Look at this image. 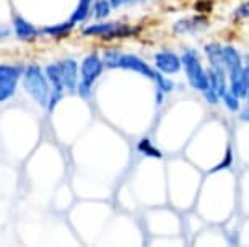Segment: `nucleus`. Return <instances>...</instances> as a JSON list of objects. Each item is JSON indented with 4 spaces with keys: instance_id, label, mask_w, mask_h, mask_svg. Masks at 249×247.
Wrapping results in <instances>:
<instances>
[{
    "instance_id": "f257e3e1",
    "label": "nucleus",
    "mask_w": 249,
    "mask_h": 247,
    "mask_svg": "<svg viewBox=\"0 0 249 247\" xmlns=\"http://www.w3.org/2000/svg\"><path fill=\"white\" fill-rule=\"evenodd\" d=\"M23 86H25L28 95L37 104L48 108L49 96H51V85L48 77L39 68V65H30V67L25 68V72H23Z\"/></svg>"
},
{
    "instance_id": "f03ea898",
    "label": "nucleus",
    "mask_w": 249,
    "mask_h": 247,
    "mask_svg": "<svg viewBox=\"0 0 249 247\" xmlns=\"http://www.w3.org/2000/svg\"><path fill=\"white\" fill-rule=\"evenodd\" d=\"M182 67H184L186 77L189 85L197 91H207L210 88L209 82V72L204 68V65L200 62V57L194 49H187L184 54L181 55Z\"/></svg>"
},
{
    "instance_id": "7ed1b4c3",
    "label": "nucleus",
    "mask_w": 249,
    "mask_h": 247,
    "mask_svg": "<svg viewBox=\"0 0 249 247\" xmlns=\"http://www.w3.org/2000/svg\"><path fill=\"white\" fill-rule=\"evenodd\" d=\"M105 64L100 55L91 54L88 57L83 59L82 65H80V85H78V93L82 98H90L91 88L95 85V82L101 77Z\"/></svg>"
},
{
    "instance_id": "20e7f679",
    "label": "nucleus",
    "mask_w": 249,
    "mask_h": 247,
    "mask_svg": "<svg viewBox=\"0 0 249 247\" xmlns=\"http://www.w3.org/2000/svg\"><path fill=\"white\" fill-rule=\"evenodd\" d=\"M23 72L25 70L18 67V65H0V102L10 99L13 96Z\"/></svg>"
},
{
    "instance_id": "39448f33",
    "label": "nucleus",
    "mask_w": 249,
    "mask_h": 247,
    "mask_svg": "<svg viewBox=\"0 0 249 247\" xmlns=\"http://www.w3.org/2000/svg\"><path fill=\"white\" fill-rule=\"evenodd\" d=\"M135 30L134 28H129L122 23H96V25H91L83 30V34L87 36H105L107 39H112V38H124V36H129L132 34Z\"/></svg>"
},
{
    "instance_id": "423d86ee",
    "label": "nucleus",
    "mask_w": 249,
    "mask_h": 247,
    "mask_svg": "<svg viewBox=\"0 0 249 247\" xmlns=\"http://www.w3.org/2000/svg\"><path fill=\"white\" fill-rule=\"evenodd\" d=\"M155 67L163 75H175L182 67V60L178 54L171 50H161V52L155 54Z\"/></svg>"
},
{
    "instance_id": "0eeeda50",
    "label": "nucleus",
    "mask_w": 249,
    "mask_h": 247,
    "mask_svg": "<svg viewBox=\"0 0 249 247\" xmlns=\"http://www.w3.org/2000/svg\"><path fill=\"white\" fill-rule=\"evenodd\" d=\"M60 70V77H62V83L65 90L69 91H78L80 85V68L78 64L73 59H64L57 64Z\"/></svg>"
},
{
    "instance_id": "6e6552de",
    "label": "nucleus",
    "mask_w": 249,
    "mask_h": 247,
    "mask_svg": "<svg viewBox=\"0 0 249 247\" xmlns=\"http://www.w3.org/2000/svg\"><path fill=\"white\" fill-rule=\"evenodd\" d=\"M119 68H124V70H132V72H137L140 75L150 78V80H155L157 77L158 70L152 68L150 65L142 60L137 55H132V54H122L121 55V60H119Z\"/></svg>"
},
{
    "instance_id": "1a4fd4ad",
    "label": "nucleus",
    "mask_w": 249,
    "mask_h": 247,
    "mask_svg": "<svg viewBox=\"0 0 249 247\" xmlns=\"http://www.w3.org/2000/svg\"><path fill=\"white\" fill-rule=\"evenodd\" d=\"M209 72V82H210V90H213L217 95L222 98L225 95V91H228V73L225 68H213V67H209L207 68Z\"/></svg>"
},
{
    "instance_id": "9d476101",
    "label": "nucleus",
    "mask_w": 249,
    "mask_h": 247,
    "mask_svg": "<svg viewBox=\"0 0 249 247\" xmlns=\"http://www.w3.org/2000/svg\"><path fill=\"white\" fill-rule=\"evenodd\" d=\"M223 64L227 73H231L234 70L243 68V57L239 54V50L233 46H225L223 48Z\"/></svg>"
},
{
    "instance_id": "9b49d317",
    "label": "nucleus",
    "mask_w": 249,
    "mask_h": 247,
    "mask_svg": "<svg viewBox=\"0 0 249 247\" xmlns=\"http://www.w3.org/2000/svg\"><path fill=\"white\" fill-rule=\"evenodd\" d=\"M205 26V18H182L175 25L179 34H196Z\"/></svg>"
},
{
    "instance_id": "f8f14e48",
    "label": "nucleus",
    "mask_w": 249,
    "mask_h": 247,
    "mask_svg": "<svg viewBox=\"0 0 249 247\" xmlns=\"http://www.w3.org/2000/svg\"><path fill=\"white\" fill-rule=\"evenodd\" d=\"M13 28H15V33L20 39H31L37 34L36 28L21 16H17L15 20H13Z\"/></svg>"
},
{
    "instance_id": "ddd939ff",
    "label": "nucleus",
    "mask_w": 249,
    "mask_h": 247,
    "mask_svg": "<svg viewBox=\"0 0 249 247\" xmlns=\"http://www.w3.org/2000/svg\"><path fill=\"white\" fill-rule=\"evenodd\" d=\"M205 55L209 59L210 67L213 68H225L223 64V48L220 44H207Z\"/></svg>"
},
{
    "instance_id": "4468645a",
    "label": "nucleus",
    "mask_w": 249,
    "mask_h": 247,
    "mask_svg": "<svg viewBox=\"0 0 249 247\" xmlns=\"http://www.w3.org/2000/svg\"><path fill=\"white\" fill-rule=\"evenodd\" d=\"M46 77H48V80H49L51 91H64L65 90L57 64H51L46 67Z\"/></svg>"
},
{
    "instance_id": "2eb2a0df",
    "label": "nucleus",
    "mask_w": 249,
    "mask_h": 247,
    "mask_svg": "<svg viewBox=\"0 0 249 247\" xmlns=\"http://www.w3.org/2000/svg\"><path fill=\"white\" fill-rule=\"evenodd\" d=\"M137 151L142 153L143 156L147 158H161L163 153L158 150V147L155 145L150 138H142L140 142L137 143Z\"/></svg>"
},
{
    "instance_id": "dca6fc26",
    "label": "nucleus",
    "mask_w": 249,
    "mask_h": 247,
    "mask_svg": "<svg viewBox=\"0 0 249 247\" xmlns=\"http://www.w3.org/2000/svg\"><path fill=\"white\" fill-rule=\"evenodd\" d=\"M91 5H93V0H78V7H77V10L72 13V16H70V21H72L73 25L78 21H85L88 15H90Z\"/></svg>"
},
{
    "instance_id": "f3484780",
    "label": "nucleus",
    "mask_w": 249,
    "mask_h": 247,
    "mask_svg": "<svg viewBox=\"0 0 249 247\" xmlns=\"http://www.w3.org/2000/svg\"><path fill=\"white\" fill-rule=\"evenodd\" d=\"M222 102L230 113H238V111H241V99H239L236 95H233L230 90L225 91V95L222 96Z\"/></svg>"
},
{
    "instance_id": "a211bd4d",
    "label": "nucleus",
    "mask_w": 249,
    "mask_h": 247,
    "mask_svg": "<svg viewBox=\"0 0 249 247\" xmlns=\"http://www.w3.org/2000/svg\"><path fill=\"white\" fill-rule=\"evenodd\" d=\"M72 30H73V23L67 21V23H60V25L48 26V28H44L43 31L46 33V34H51V36H65V34H69Z\"/></svg>"
},
{
    "instance_id": "6ab92c4d",
    "label": "nucleus",
    "mask_w": 249,
    "mask_h": 247,
    "mask_svg": "<svg viewBox=\"0 0 249 247\" xmlns=\"http://www.w3.org/2000/svg\"><path fill=\"white\" fill-rule=\"evenodd\" d=\"M111 8H112V5L109 3V0H96L93 10H95V16L98 20H105V18L109 16Z\"/></svg>"
},
{
    "instance_id": "aec40b11",
    "label": "nucleus",
    "mask_w": 249,
    "mask_h": 247,
    "mask_svg": "<svg viewBox=\"0 0 249 247\" xmlns=\"http://www.w3.org/2000/svg\"><path fill=\"white\" fill-rule=\"evenodd\" d=\"M153 82H155V85H157V90L163 91L164 95L175 90V83H173L166 75H163V73H160V72L157 73V77H155Z\"/></svg>"
},
{
    "instance_id": "412c9836",
    "label": "nucleus",
    "mask_w": 249,
    "mask_h": 247,
    "mask_svg": "<svg viewBox=\"0 0 249 247\" xmlns=\"http://www.w3.org/2000/svg\"><path fill=\"white\" fill-rule=\"evenodd\" d=\"M121 52L117 50H106L105 55H103V64L106 65L107 68H119V60H121Z\"/></svg>"
},
{
    "instance_id": "4be33fe9",
    "label": "nucleus",
    "mask_w": 249,
    "mask_h": 247,
    "mask_svg": "<svg viewBox=\"0 0 249 247\" xmlns=\"http://www.w3.org/2000/svg\"><path fill=\"white\" fill-rule=\"evenodd\" d=\"M233 165V150H231V147H228L227 148V151H225V156H223V160L220 165H217L212 169V172H217V171H222V169H227V167H230Z\"/></svg>"
},
{
    "instance_id": "5701e85b",
    "label": "nucleus",
    "mask_w": 249,
    "mask_h": 247,
    "mask_svg": "<svg viewBox=\"0 0 249 247\" xmlns=\"http://www.w3.org/2000/svg\"><path fill=\"white\" fill-rule=\"evenodd\" d=\"M204 98H205V101L209 102V104H218V102L222 101V98H220L213 90H210V88L207 91H204Z\"/></svg>"
},
{
    "instance_id": "b1692460",
    "label": "nucleus",
    "mask_w": 249,
    "mask_h": 247,
    "mask_svg": "<svg viewBox=\"0 0 249 247\" xmlns=\"http://www.w3.org/2000/svg\"><path fill=\"white\" fill-rule=\"evenodd\" d=\"M236 16L238 18H249V2L243 3L236 8Z\"/></svg>"
},
{
    "instance_id": "393cba45",
    "label": "nucleus",
    "mask_w": 249,
    "mask_h": 247,
    "mask_svg": "<svg viewBox=\"0 0 249 247\" xmlns=\"http://www.w3.org/2000/svg\"><path fill=\"white\" fill-rule=\"evenodd\" d=\"M239 117H241V120H244V122H249V106H246V108L239 113Z\"/></svg>"
},
{
    "instance_id": "a878e982",
    "label": "nucleus",
    "mask_w": 249,
    "mask_h": 247,
    "mask_svg": "<svg viewBox=\"0 0 249 247\" xmlns=\"http://www.w3.org/2000/svg\"><path fill=\"white\" fill-rule=\"evenodd\" d=\"M129 2H132V0H109L112 8H117V7H121L122 3H129Z\"/></svg>"
},
{
    "instance_id": "bb28decb",
    "label": "nucleus",
    "mask_w": 249,
    "mask_h": 247,
    "mask_svg": "<svg viewBox=\"0 0 249 247\" xmlns=\"http://www.w3.org/2000/svg\"><path fill=\"white\" fill-rule=\"evenodd\" d=\"M139 2H143V0H139Z\"/></svg>"
}]
</instances>
